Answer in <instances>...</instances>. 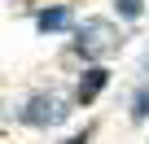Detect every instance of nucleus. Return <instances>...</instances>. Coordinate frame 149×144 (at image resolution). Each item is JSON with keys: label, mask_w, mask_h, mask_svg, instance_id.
<instances>
[{"label": "nucleus", "mask_w": 149, "mask_h": 144, "mask_svg": "<svg viewBox=\"0 0 149 144\" xmlns=\"http://www.w3.org/2000/svg\"><path fill=\"white\" fill-rule=\"evenodd\" d=\"M123 18H140V0H114Z\"/></svg>", "instance_id": "423d86ee"}, {"label": "nucleus", "mask_w": 149, "mask_h": 144, "mask_svg": "<svg viewBox=\"0 0 149 144\" xmlns=\"http://www.w3.org/2000/svg\"><path fill=\"white\" fill-rule=\"evenodd\" d=\"M35 26H40L44 35H48V31H66V26H70V9H66V5H53V9H44V13L35 18Z\"/></svg>", "instance_id": "20e7f679"}, {"label": "nucleus", "mask_w": 149, "mask_h": 144, "mask_svg": "<svg viewBox=\"0 0 149 144\" xmlns=\"http://www.w3.org/2000/svg\"><path fill=\"white\" fill-rule=\"evenodd\" d=\"M84 140H88V135H74V140H66V144H84Z\"/></svg>", "instance_id": "0eeeda50"}, {"label": "nucleus", "mask_w": 149, "mask_h": 144, "mask_svg": "<svg viewBox=\"0 0 149 144\" xmlns=\"http://www.w3.org/2000/svg\"><path fill=\"white\" fill-rule=\"evenodd\" d=\"M132 118H136V122L149 118V88H140V92L132 96Z\"/></svg>", "instance_id": "39448f33"}, {"label": "nucleus", "mask_w": 149, "mask_h": 144, "mask_svg": "<svg viewBox=\"0 0 149 144\" xmlns=\"http://www.w3.org/2000/svg\"><path fill=\"white\" fill-rule=\"evenodd\" d=\"M123 48V35L110 18H88L79 31H74V52H79L84 61H105Z\"/></svg>", "instance_id": "f257e3e1"}, {"label": "nucleus", "mask_w": 149, "mask_h": 144, "mask_svg": "<svg viewBox=\"0 0 149 144\" xmlns=\"http://www.w3.org/2000/svg\"><path fill=\"white\" fill-rule=\"evenodd\" d=\"M110 83V70L105 65H92V70H84V79H79V88H74V101L79 105H92L97 96H101V88Z\"/></svg>", "instance_id": "7ed1b4c3"}, {"label": "nucleus", "mask_w": 149, "mask_h": 144, "mask_svg": "<svg viewBox=\"0 0 149 144\" xmlns=\"http://www.w3.org/2000/svg\"><path fill=\"white\" fill-rule=\"evenodd\" d=\"M66 114H70V101L57 96V92H40L18 109V118L26 127H57V122H66Z\"/></svg>", "instance_id": "f03ea898"}]
</instances>
